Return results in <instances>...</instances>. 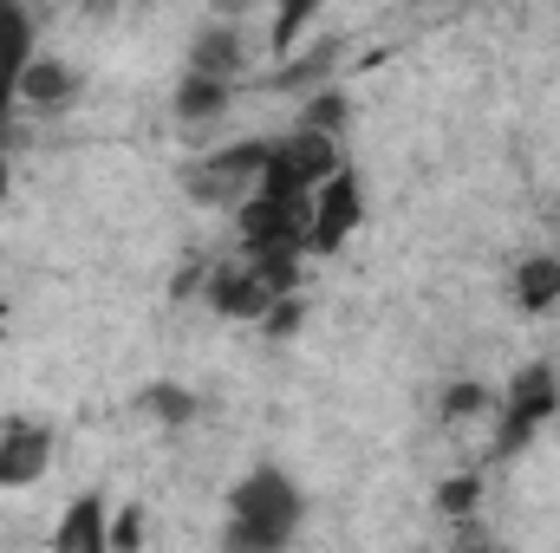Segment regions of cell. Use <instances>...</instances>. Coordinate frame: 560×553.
<instances>
[{"label": "cell", "mask_w": 560, "mask_h": 553, "mask_svg": "<svg viewBox=\"0 0 560 553\" xmlns=\"http://www.w3.org/2000/svg\"><path fill=\"white\" fill-rule=\"evenodd\" d=\"M0 202H7V125H0Z\"/></svg>", "instance_id": "obj_20"}, {"label": "cell", "mask_w": 560, "mask_h": 553, "mask_svg": "<svg viewBox=\"0 0 560 553\" xmlns=\"http://www.w3.org/2000/svg\"><path fill=\"white\" fill-rule=\"evenodd\" d=\"M509 293L522 313H555L560 306V248H541V255H522L515 274H509Z\"/></svg>", "instance_id": "obj_12"}, {"label": "cell", "mask_w": 560, "mask_h": 553, "mask_svg": "<svg viewBox=\"0 0 560 553\" xmlns=\"http://www.w3.org/2000/svg\"><path fill=\"white\" fill-rule=\"evenodd\" d=\"M476 495H482V475H450V482L436 489V508H443V515H469Z\"/></svg>", "instance_id": "obj_18"}, {"label": "cell", "mask_w": 560, "mask_h": 553, "mask_svg": "<svg viewBox=\"0 0 560 553\" xmlns=\"http://www.w3.org/2000/svg\"><path fill=\"white\" fill-rule=\"evenodd\" d=\"M46 469H52V430L39 416H7L0 423V495L46 482Z\"/></svg>", "instance_id": "obj_7"}, {"label": "cell", "mask_w": 560, "mask_h": 553, "mask_svg": "<svg viewBox=\"0 0 560 553\" xmlns=\"http://www.w3.org/2000/svg\"><path fill=\"white\" fill-rule=\"evenodd\" d=\"M555 416H560V372L555 365H522V372L495 391V411H489V456H495V462L522 456Z\"/></svg>", "instance_id": "obj_2"}, {"label": "cell", "mask_w": 560, "mask_h": 553, "mask_svg": "<svg viewBox=\"0 0 560 553\" xmlns=\"http://www.w3.org/2000/svg\"><path fill=\"white\" fill-rule=\"evenodd\" d=\"M33 52H39L33 7H26V0H0V125H7L13 105H20V72H26Z\"/></svg>", "instance_id": "obj_8"}, {"label": "cell", "mask_w": 560, "mask_h": 553, "mask_svg": "<svg viewBox=\"0 0 560 553\" xmlns=\"http://www.w3.org/2000/svg\"><path fill=\"white\" fill-rule=\"evenodd\" d=\"M79 98V66H66L59 52H33L20 72V105L33 111H66Z\"/></svg>", "instance_id": "obj_10"}, {"label": "cell", "mask_w": 560, "mask_h": 553, "mask_svg": "<svg viewBox=\"0 0 560 553\" xmlns=\"http://www.w3.org/2000/svg\"><path fill=\"white\" fill-rule=\"evenodd\" d=\"M183 72H209V79H229V85H235V79L248 72V33H242L235 20H209V26H196Z\"/></svg>", "instance_id": "obj_9"}, {"label": "cell", "mask_w": 560, "mask_h": 553, "mask_svg": "<svg viewBox=\"0 0 560 553\" xmlns=\"http://www.w3.org/2000/svg\"><path fill=\"white\" fill-rule=\"evenodd\" d=\"M261 176H268V138L215 143V150H202V156L183 163V189H189V202L222 209V215H235L242 202H255V196H261Z\"/></svg>", "instance_id": "obj_3"}, {"label": "cell", "mask_w": 560, "mask_h": 553, "mask_svg": "<svg viewBox=\"0 0 560 553\" xmlns=\"http://www.w3.org/2000/svg\"><path fill=\"white\" fill-rule=\"evenodd\" d=\"M293 286H280L261 261H248L242 248L235 255H215L209 268H202V306L215 313V319H235V326H261L268 313H275L280 299H287Z\"/></svg>", "instance_id": "obj_4"}, {"label": "cell", "mask_w": 560, "mask_h": 553, "mask_svg": "<svg viewBox=\"0 0 560 553\" xmlns=\"http://www.w3.org/2000/svg\"><path fill=\"white\" fill-rule=\"evenodd\" d=\"M319 7H326V0H275V13H268V46H275V52H293V46L306 39V26L319 20Z\"/></svg>", "instance_id": "obj_14"}, {"label": "cell", "mask_w": 560, "mask_h": 553, "mask_svg": "<svg viewBox=\"0 0 560 553\" xmlns=\"http://www.w3.org/2000/svg\"><path fill=\"white\" fill-rule=\"evenodd\" d=\"M489 411H495V391H489V385H450V391H443V404H436V416H443L450 430H456V423H469V416H476V423H489Z\"/></svg>", "instance_id": "obj_15"}, {"label": "cell", "mask_w": 560, "mask_h": 553, "mask_svg": "<svg viewBox=\"0 0 560 553\" xmlns=\"http://www.w3.org/2000/svg\"><path fill=\"white\" fill-rule=\"evenodd\" d=\"M229 98H235V85L229 79H209V72H183L176 79V125H215L222 111H229Z\"/></svg>", "instance_id": "obj_13"}, {"label": "cell", "mask_w": 560, "mask_h": 553, "mask_svg": "<svg viewBox=\"0 0 560 553\" xmlns=\"http://www.w3.org/2000/svg\"><path fill=\"white\" fill-rule=\"evenodd\" d=\"M339 138L313 131V125H293L287 138H268V176H261V196H293L306 202L332 169H339Z\"/></svg>", "instance_id": "obj_5"}, {"label": "cell", "mask_w": 560, "mask_h": 553, "mask_svg": "<svg viewBox=\"0 0 560 553\" xmlns=\"http://www.w3.org/2000/svg\"><path fill=\"white\" fill-rule=\"evenodd\" d=\"M306 521V495L300 482L280 469V462H255L235 489H229V521H222V541L242 553H275L300 534Z\"/></svg>", "instance_id": "obj_1"}, {"label": "cell", "mask_w": 560, "mask_h": 553, "mask_svg": "<svg viewBox=\"0 0 560 553\" xmlns=\"http://www.w3.org/2000/svg\"><path fill=\"white\" fill-rule=\"evenodd\" d=\"M359 222H365V189H359V176L339 163V169L313 189V202H306V255L346 248V242L359 235Z\"/></svg>", "instance_id": "obj_6"}, {"label": "cell", "mask_w": 560, "mask_h": 553, "mask_svg": "<svg viewBox=\"0 0 560 553\" xmlns=\"http://www.w3.org/2000/svg\"><path fill=\"white\" fill-rule=\"evenodd\" d=\"M131 541H143V521L138 515H118L112 521V548H131Z\"/></svg>", "instance_id": "obj_19"}, {"label": "cell", "mask_w": 560, "mask_h": 553, "mask_svg": "<svg viewBox=\"0 0 560 553\" xmlns=\"http://www.w3.org/2000/svg\"><path fill=\"white\" fill-rule=\"evenodd\" d=\"M300 125H313V131L339 138V131H346V98H339V92H319V98L306 105V118H300Z\"/></svg>", "instance_id": "obj_17"}, {"label": "cell", "mask_w": 560, "mask_h": 553, "mask_svg": "<svg viewBox=\"0 0 560 553\" xmlns=\"http://www.w3.org/2000/svg\"><path fill=\"white\" fill-rule=\"evenodd\" d=\"M143 404L163 416V423H189V416H196V398H189L183 385H156V391H143Z\"/></svg>", "instance_id": "obj_16"}, {"label": "cell", "mask_w": 560, "mask_h": 553, "mask_svg": "<svg viewBox=\"0 0 560 553\" xmlns=\"http://www.w3.org/2000/svg\"><path fill=\"white\" fill-rule=\"evenodd\" d=\"M105 495H79L66 515H59V528H52V548L59 553H112V521H105Z\"/></svg>", "instance_id": "obj_11"}]
</instances>
